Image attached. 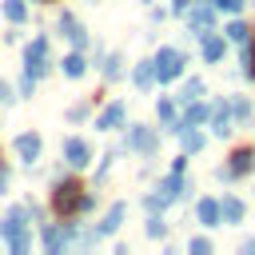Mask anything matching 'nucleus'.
Segmentation results:
<instances>
[{"mask_svg":"<svg viewBox=\"0 0 255 255\" xmlns=\"http://www.w3.org/2000/svg\"><path fill=\"white\" fill-rule=\"evenodd\" d=\"M0 239H4L16 255H24V251L32 247V231H28V211H24V203L12 207V211L0 219Z\"/></svg>","mask_w":255,"mask_h":255,"instance_id":"1","label":"nucleus"},{"mask_svg":"<svg viewBox=\"0 0 255 255\" xmlns=\"http://www.w3.org/2000/svg\"><path fill=\"white\" fill-rule=\"evenodd\" d=\"M80 199H84V183L80 179H56L52 183V211L60 219L80 215Z\"/></svg>","mask_w":255,"mask_h":255,"instance_id":"2","label":"nucleus"},{"mask_svg":"<svg viewBox=\"0 0 255 255\" xmlns=\"http://www.w3.org/2000/svg\"><path fill=\"white\" fill-rule=\"evenodd\" d=\"M183 64H187V56H183L179 48H159V52L151 56V68H155V80H159V84L179 80V76H183Z\"/></svg>","mask_w":255,"mask_h":255,"instance_id":"3","label":"nucleus"},{"mask_svg":"<svg viewBox=\"0 0 255 255\" xmlns=\"http://www.w3.org/2000/svg\"><path fill=\"white\" fill-rule=\"evenodd\" d=\"M183 16H187V32L191 36H207L215 28V4L211 0H191Z\"/></svg>","mask_w":255,"mask_h":255,"instance_id":"4","label":"nucleus"},{"mask_svg":"<svg viewBox=\"0 0 255 255\" xmlns=\"http://www.w3.org/2000/svg\"><path fill=\"white\" fill-rule=\"evenodd\" d=\"M159 147V131L147 128V124H131L128 135H124V151H139V155H151Z\"/></svg>","mask_w":255,"mask_h":255,"instance_id":"5","label":"nucleus"},{"mask_svg":"<svg viewBox=\"0 0 255 255\" xmlns=\"http://www.w3.org/2000/svg\"><path fill=\"white\" fill-rule=\"evenodd\" d=\"M52 60H48V36H32V44L24 48V72H32L36 80L48 76Z\"/></svg>","mask_w":255,"mask_h":255,"instance_id":"6","label":"nucleus"},{"mask_svg":"<svg viewBox=\"0 0 255 255\" xmlns=\"http://www.w3.org/2000/svg\"><path fill=\"white\" fill-rule=\"evenodd\" d=\"M60 155H64V163H68L72 171H84V167L92 163V143L80 139V135H68V139L60 143Z\"/></svg>","mask_w":255,"mask_h":255,"instance_id":"7","label":"nucleus"},{"mask_svg":"<svg viewBox=\"0 0 255 255\" xmlns=\"http://www.w3.org/2000/svg\"><path fill=\"white\" fill-rule=\"evenodd\" d=\"M187 191V179H183V171H167L163 179H159V187H155V199H159V207H171L179 195Z\"/></svg>","mask_w":255,"mask_h":255,"instance_id":"8","label":"nucleus"},{"mask_svg":"<svg viewBox=\"0 0 255 255\" xmlns=\"http://www.w3.org/2000/svg\"><path fill=\"white\" fill-rule=\"evenodd\" d=\"M207 124H211V131H215V135H231V128H235V116H231V96H223L219 104H211Z\"/></svg>","mask_w":255,"mask_h":255,"instance_id":"9","label":"nucleus"},{"mask_svg":"<svg viewBox=\"0 0 255 255\" xmlns=\"http://www.w3.org/2000/svg\"><path fill=\"white\" fill-rule=\"evenodd\" d=\"M40 151H44V139H40L36 131H20V135H16V155H20L28 167L40 159Z\"/></svg>","mask_w":255,"mask_h":255,"instance_id":"10","label":"nucleus"},{"mask_svg":"<svg viewBox=\"0 0 255 255\" xmlns=\"http://www.w3.org/2000/svg\"><path fill=\"white\" fill-rule=\"evenodd\" d=\"M40 239H44V247L52 251V255H60L68 243H72V235H68V227H60V223H44L40 227Z\"/></svg>","mask_w":255,"mask_h":255,"instance_id":"11","label":"nucleus"},{"mask_svg":"<svg viewBox=\"0 0 255 255\" xmlns=\"http://www.w3.org/2000/svg\"><path fill=\"white\" fill-rule=\"evenodd\" d=\"M227 167L235 171V179H243V175H251V171H255V147H251V143H243V147H235V151H231V159H227Z\"/></svg>","mask_w":255,"mask_h":255,"instance_id":"12","label":"nucleus"},{"mask_svg":"<svg viewBox=\"0 0 255 255\" xmlns=\"http://www.w3.org/2000/svg\"><path fill=\"white\" fill-rule=\"evenodd\" d=\"M60 32L72 40V48H80V52L88 48V32H84V24H80L72 12H60Z\"/></svg>","mask_w":255,"mask_h":255,"instance_id":"13","label":"nucleus"},{"mask_svg":"<svg viewBox=\"0 0 255 255\" xmlns=\"http://www.w3.org/2000/svg\"><path fill=\"white\" fill-rule=\"evenodd\" d=\"M199 40H203V60H207V64H219V60L227 56V36H219L215 28H211L207 36H199Z\"/></svg>","mask_w":255,"mask_h":255,"instance_id":"14","label":"nucleus"},{"mask_svg":"<svg viewBox=\"0 0 255 255\" xmlns=\"http://www.w3.org/2000/svg\"><path fill=\"white\" fill-rule=\"evenodd\" d=\"M124 116H128V104H124V100H116V104H108V108L96 116V128H100V131H112V128H120V124H124Z\"/></svg>","mask_w":255,"mask_h":255,"instance_id":"15","label":"nucleus"},{"mask_svg":"<svg viewBox=\"0 0 255 255\" xmlns=\"http://www.w3.org/2000/svg\"><path fill=\"white\" fill-rule=\"evenodd\" d=\"M124 215H128V203H124V199H120V203H112V207H108V215H104V223L96 227V231H100V239H104V235H116V231L124 227Z\"/></svg>","mask_w":255,"mask_h":255,"instance_id":"16","label":"nucleus"},{"mask_svg":"<svg viewBox=\"0 0 255 255\" xmlns=\"http://www.w3.org/2000/svg\"><path fill=\"white\" fill-rule=\"evenodd\" d=\"M219 215H223V223H243L247 203H243L239 195H223V199H219Z\"/></svg>","mask_w":255,"mask_h":255,"instance_id":"17","label":"nucleus"},{"mask_svg":"<svg viewBox=\"0 0 255 255\" xmlns=\"http://www.w3.org/2000/svg\"><path fill=\"white\" fill-rule=\"evenodd\" d=\"M195 219H199L203 227H219V223H223V215H219V199H199V203H195Z\"/></svg>","mask_w":255,"mask_h":255,"instance_id":"18","label":"nucleus"},{"mask_svg":"<svg viewBox=\"0 0 255 255\" xmlns=\"http://www.w3.org/2000/svg\"><path fill=\"white\" fill-rule=\"evenodd\" d=\"M131 80H135L139 92H147V88L155 84V68H151V60H139V64L131 68Z\"/></svg>","mask_w":255,"mask_h":255,"instance_id":"19","label":"nucleus"},{"mask_svg":"<svg viewBox=\"0 0 255 255\" xmlns=\"http://www.w3.org/2000/svg\"><path fill=\"white\" fill-rule=\"evenodd\" d=\"M187 112H183V124H207V116H211V104H203V100H191V104H183Z\"/></svg>","mask_w":255,"mask_h":255,"instance_id":"20","label":"nucleus"},{"mask_svg":"<svg viewBox=\"0 0 255 255\" xmlns=\"http://www.w3.org/2000/svg\"><path fill=\"white\" fill-rule=\"evenodd\" d=\"M60 68H64V76L80 80V76L88 72V60H84V56H80V48H76V52H68V56H64V64H60Z\"/></svg>","mask_w":255,"mask_h":255,"instance_id":"21","label":"nucleus"},{"mask_svg":"<svg viewBox=\"0 0 255 255\" xmlns=\"http://www.w3.org/2000/svg\"><path fill=\"white\" fill-rule=\"evenodd\" d=\"M155 116H159V124L163 128H171V131H179V124H175V100H155Z\"/></svg>","mask_w":255,"mask_h":255,"instance_id":"22","label":"nucleus"},{"mask_svg":"<svg viewBox=\"0 0 255 255\" xmlns=\"http://www.w3.org/2000/svg\"><path fill=\"white\" fill-rule=\"evenodd\" d=\"M179 143H183V151H203V135L191 124H179Z\"/></svg>","mask_w":255,"mask_h":255,"instance_id":"23","label":"nucleus"},{"mask_svg":"<svg viewBox=\"0 0 255 255\" xmlns=\"http://www.w3.org/2000/svg\"><path fill=\"white\" fill-rule=\"evenodd\" d=\"M4 20L8 24H24L28 20V4L24 0H4Z\"/></svg>","mask_w":255,"mask_h":255,"instance_id":"24","label":"nucleus"},{"mask_svg":"<svg viewBox=\"0 0 255 255\" xmlns=\"http://www.w3.org/2000/svg\"><path fill=\"white\" fill-rule=\"evenodd\" d=\"M191 100H203V80H199V76H191V80L179 88V104H191Z\"/></svg>","mask_w":255,"mask_h":255,"instance_id":"25","label":"nucleus"},{"mask_svg":"<svg viewBox=\"0 0 255 255\" xmlns=\"http://www.w3.org/2000/svg\"><path fill=\"white\" fill-rule=\"evenodd\" d=\"M120 76H124V56L120 52L104 56V80H120Z\"/></svg>","mask_w":255,"mask_h":255,"instance_id":"26","label":"nucleus"},{"mask_svg":"<svg viewBox=\"0 0 255 255\" xmlns=\"http://www.w3.org/2000/svg\"><path fill=\"white\" fill-rule=\"evenodd\" d=\"M147 239H167V223H163V211H151V215H147Z\"/></svg>","mask_w":255,"mask_h":255,"instance_id":"27","label":"nucleus"},{"mask_svg":"<svg viewBox=\"0 0 255 255\" xmlns=\"http://www.w3.org/2000/svg\"><path fill=\"white\" fill-rule=\"evenodd\" d=\"M227 40H235V44H247V40H251V28H247L243 20H231V24H227Z\"/></svg>","mask_w":255,"mask_h":255,"instance_id":"28","label":"nucleus"},{"mask_svg":"<svg viewBox=\"0 0 255 255\" xmlns=\"http://www.w3.org/2000/svg\"><path fill=\"white\" fill-rule=\"evenodd\" d=\"M231 116H235V124H247L251 120V104L243 96H231Z\"/></svg>","mask_w":255,"mask_h":255,"instance_id":"29","label":"nucleus"},{"mask_svg":"<svg viewBox=\"0 0 255 255\" xmlns=\"http://www.w3.org/2000/svg\"><path fill=\"white\" fill-rule=\"evenodd\" d=\"M88 112H92V100H88V104H72V108H68V120L80 124V120H88Z\"/></svg>","mask_w":255,"mask_h":255,"instance_id":"30","label":"nucleus"},{"mask_svg":"<svg viewBox=\"0 0 255 255\" xmlns=\"http://www.w3.org/2000/svg\"><path fill=\"white\" fill-rule=\"evenodd\" d=\"M187 251H191V255H207V251H211V239H207V235H195V239L187 243Z\"/></svg>","mask_w":255,"mask_h":255,"instance_id":"31","label":"nucleus"},{"mask_svg":"<svg viewBox=\"0 0 255 255\" xmlns=\"http://www.w3.org/2000/svg\"><path fill=\"white\" fill-rule=\"evenodd\" d=\"M32 88H36V76H32V72H24V76H20V84H16V96H32Z\"/></svg>","mask_w":255,"mask_h":255,"instance_id":"32","label":"nucleus"},{"mask_svg":"<svg viewBox=\"0 0 255 255\" xmlns=\"http://www.w3.org/2000/svg\"><path fill=\"white\" fill-rule=\"evenodd\" d=\"M211 4H215V12H231V16L243 12V0H211Z\"/></svg>","mask_w":255,"mask_h":255,"instance_id":"33","label":"nucleus"},{"mask_svg":"<svg viewBox=\"0 0 255 255\" xmlns=\"http://www.w3.org/2000/svg\"><path fill=\"white\" fill-rule=\"evenodd\" d=\"M243 64H247V68H243L247 80H255V44H251V40H247V56H243Z\"/></svg>","mask_w":255,"mask_h":255,"instance_id":"34","label":"nucleus"},{"mask_svg":"<svg viewBox=\"0 0 255 255\" xmlns=\"http://www.w3.org/2000/svg\"><path fill=\"white\" fill-rule=\"evenodd\" d=\"M215 179H219V183H231V179H235V171H231L227 163H219V167H215Z\"/></svg>","mask_w":255,"mask_h":255,"instance_id":"35","label":"nucleus"},{"mask_svg":"<svg viewBox=\"0 0 255 255\" xmlns=\"http://www.w3.org/2000/svg\"><path fill=\"white\" fill-rule=\"evenodd\" d=\"M12 100H16V92H12V88L0 80V104H12Z\"/></svg>","mask_w":255,"mask_h":255,"instance_id":"36","label":"nucleus"},{"mask_svg":"<svg viewBox=\"0 0 255 255\" xmlns=\"http://www.w3.org/2000/svg\"><path fill=\"white\" fill-rule=\"evenodd\" d=\"M4 191H8V167L0 163V195H4Z\"/></svg>","mask_w":255,"mask_h":255,"instance_id":"37","label":"nucleus"},{"mask_svg":"<svg viewBox=\"0 0 255 255\" xmlns=\"http://www.w3.org/2000/svg\"><path fill=\"white\" fill-rule=\"evenodd\" d=\"M187 4L191 0H171V12H187Z\"/></svg>","mask_w":255,"mask_h":255,"instance_id":"38","label":"nucleus"},{"mask_svg":"<svg viewBox=\"0 0 255 255\" xmlns=\"http://www.w3.org/2000/svg\"><path fill=\"white\" fill-rule=\"evenodd\" d=\"M243 255H255V239H243Z\"/></svg>","mask_w":255,"mask_h":255,"instance_id":"39","label":"nucleus"},{"mask_svg":"<svg viewBox=\"0 0 255 255\" xmlns=\"http://www.w3.org/2000/svg\"><path fill=\"white\" fill-rule=\"evenodd\" d=\"M88 4H100V0H88Z\"/></svg>","mask_w":255,"mask_h":255,"instance_id":"40","label":"nucleus"},{"mask_svg":"<svg viewBox=\"0 0 255 255\" xmlns=\"http://www.w3.org/2000/svg\"><path fill=\"white\" fill-rule=\"evenodd\" d=\"M44 4H52V0H44Z\"/></svg>","mask_w":255,"mask_h":255,"instance_id":"41","label":"nucleus"},{"mask_svg":"<svg viewBox=\"0 0 255 255\" xmlns=\"http://www.w3.org/2000/svg\"><path fill=\"white\" fill-rule=\"evenodd\" d=\"M40 4H44V0H40Z\"/></svg>","mask_w":255,"mask_h":255,"instance_id":"42","label":"nucleus"},{"mask_svg":"<svg viewBox=\"0 0 255 255\" xmlns=\"http://www.w3.org/2000/svg\"><path fill=\"white\" fill-rule=\"evenodd\" d=\"M147 4H151V0H147Z\"/></svg>","mask_w":255,"mask_h":255,"instance_id":"43","label":"nucleus"}]
</instances>
